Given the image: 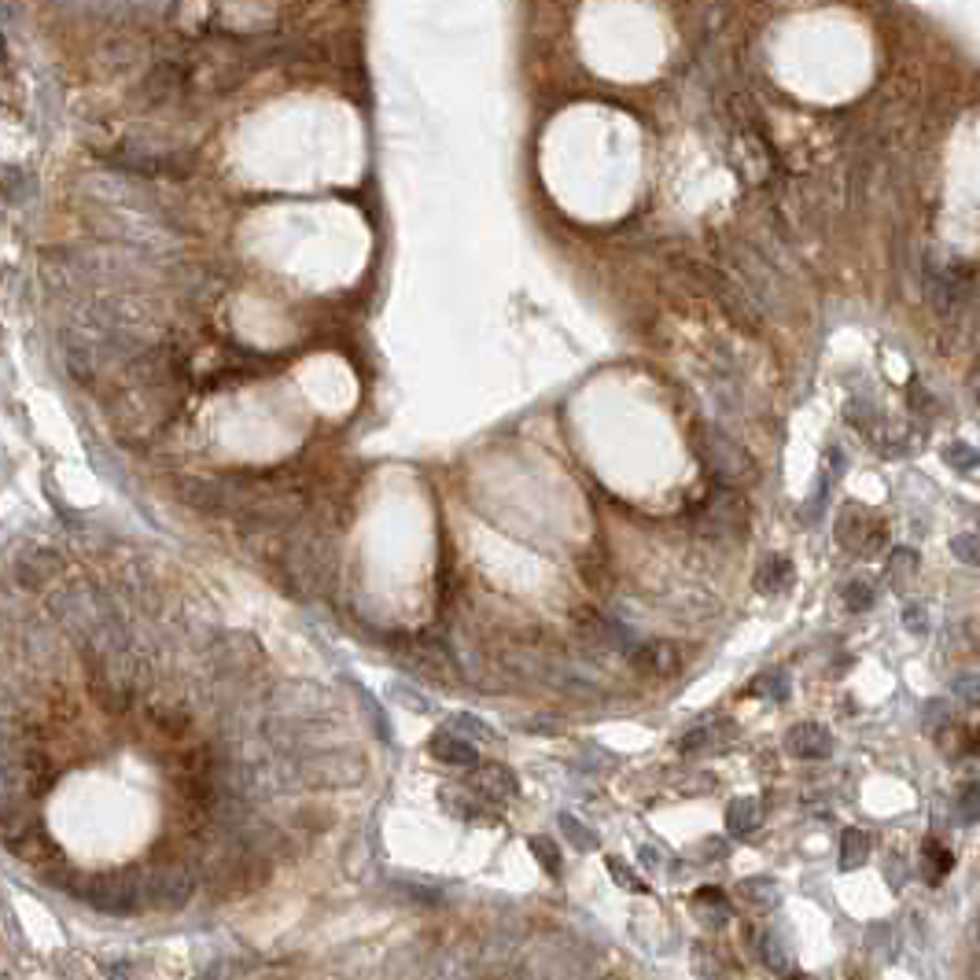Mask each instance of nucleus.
<instances>
[{
  "mask_svg": "<svg viewBox=\"0 0 980 980\" xmlns=\"http://www.w3.org/2000/svg\"><path fill=\"white\" fill-rule=\"evenodd\" d=\"M844 601L855 612H866V608L874 605V590H870V583H848L844 586Z\"/></svg>",
  "mask_w": 980,
  "mask_h": 980,
  "instance_id": "b1692460",
  "label": "nucleus"
},
{
  "mask_svg": "<svg viewBox=\"0 0 980 980\" xmlns=\"http://www.w3.org/2000/svg\"><path fill=\"white\" fill-rule=\"evenodd\" d=\"M82 903L89 907L104 910V914H137V910L152 907V896H148V874H107V877H89L82 888H78Z\"/></svg>",
  "mask_w": 980,
  "mask_h": 980,
  "instance_id": "f257e3e1",
  "label": "nucleus"
},
{
  "mask_svg": "<svg viewBox=\"0 0 980 980\" xmlns=\"http://www.w3.org/2000/svg\"><path fill=\"white\" fill-rule=\"evenodd\" d=\"M741 896L752 899V903H774L778 885L770 877H748V881H741Z\"/></svg>",
  "mask_w": 980,
  "mask_h": 980,
  "instance_id": "a211bd4d",
  "label": "nucleus"
},
{
  "mask_svg": "<svg viewBox=\"0 0 980 980\" xmlns=\"http://www.w3.org/2000/svg\"><path fill=\"white\" fill-rule=\"evenodd\" d=\"M785 748L800 759H826L833 752V734H829L826 726L818 723H800L789 730L785 737Z\"/></svg>",
  "mask_w": 980,
  "mask_h": 980,
  "instance_id": "0eeeda50",
  "label": "nucleus"
},
{
  "mask_svg": "<svg viewBox=\"0 0 980 980\" xmlns=\"http://www.w3.org/2000/svg\"><path fill=\"white\" fill-rule=\"evenodd\" d=\"M745 498L737 494L730 483H723V487L715 490L712 498L708 502L700 505V513H697V524H700V531L704 535H712V538H730V535H741L745 531Z\"/></svg>",
  "mask_w": 980,
  "mask_h": 980,
  "instance_id": "7ed1b4c3",
  "label": "nucleus"
},
{
  "mask_svg": "<svg viewBox=\"0 0 980 980\" xmlns=\"http://www.w3.org/2000/svg\"><path fill=\"white\" fill-rule=\"evenodd\" d=\"M752 689H774V700H782L785 693H789V682H785V675H778V671H774V675H763V678H759Z\"/></svg>",
  "mask_w": 980,
  "mask_h": 980,
  "instance_id": "bb28decb",
  "label": "nucleus"
},
{
  "mask_svg": "<svg viewBox=\"0 0 980 980\" xmlns=\"http://www.w3.org/2000/svg\"><path fill=\"white\" fill-rule=\"evenodd\" d=\"M925 859H929V881H933V885L944 874H951V866H955L951 852H947V848H940L936 840H929V844H925Z\"/></svg>",
  "mask_w": 980,
  "mask_h": 980,
  "instance_id": "f3484780",
  "label": "nucleus"
},
{
  "mask_svg": "<svg viewBox=\"0 0 980 980\" xmlns=\"http://www.w3.org/2000/svg\"><path fill=\"white\" fill-rule=\"evenodd\" d=\"M759 818H763V811H759V800H752V796H741V800L726 807V829L734 837H748L759 826Z\"/></svg>",
  "mask_w": 980,
  "mask_h": 980,
  "instance_id": "9d476101",
  "label": "nucleus"
},
{
  "mask_svg": "<svg viewBox=\"0 0 980 980\" xmlns=\"http://www.w3.org/2000/svg\"><path fill=\"white\" fill-rule=\"evenodd\" d=\"M793 583V564L785 557H770L763 568H759V579H756V590L759 594H782L789 590Z\"/></svg>",
  "mask_w": 980,
  "mask_h": 980,
  "instance_id": "9b49d317",
  "label": "nucleus"
},
{
  "mask_svg": "<svg viewBox=\"0 0 980 980\" xmlns=\"http://www.w3.org/2000/svg\"><path fill=\"white\" fill-rule=\"evenodd\" d=\"M63 568V560H59V553H52V549H41V546H30V549H23L19 553V560H15V572H19V583L23 586H45L52 575Z\"/></svg>",
  "mask_w": 980,
  "mask_h": 980,
  "instance_id": "423d86ee",
  "label": "nucleus"
},
{
  "mask_svg": "<svg viewBox=\"0 0 980 980\" xmlns=\"http://www.w3.org/2000/svg\"><path fill=\"white\" fill-rule=\"evenodd\" d=\"M977 745H980V737H977Z\"/></svg>",
  "mask_w": 980,
  "mask_h": 980,
  "instance_id": "7c9ffc66",
  "label": "nucleus"
},
{
  "mask_svg": "<svg viewBox=\"0 0 980 980\" xmlns=\"http://www.w3.org/2000/svg\"><path fill=\"white\" fill-rule=\"evenodd\" d=\"M608 874H612V881L619 888H627V892H649V885H645L642 877H634V870L623 859H608Z\"/></svg>",
  "mask_w": 980,
  "mask_h": 980,
  "instance_id": "aec40b11",
  "label": "nucleus"
},
{
  "mask_svg": "<svg viewBox=\"0 0 980 980\" xmlns=\"http://www.w3.org/2000/svg\"><path fill=\"white\" fill-rule=\"evenodd\" d=\"M973 398H977V402H980V376H977V380H973Z\"/></svg>",
  "mask_w": 980,
  "mask_h": 980,
  "instance_id": "c756f323",
  "label": "nucleus"
},
{
  "mask_svg": "<svg viewBox=\"0 0 980 980\" xmlns=\"http://www.w3.org/2000/svg\"><path fill=\"white\" fill-rule=\"evenodd\" d=\"M527 848H531V855L542 863L546 874H557V870H560V852L549 844V837H531V840H527Z\"/></svg>",
  "mask_w": 980,
  "mask_h": 980,
  "instance_id": "6ab92c4d",
  "label": "nucleus"
},
{
  "mask_svg": "<svg viewBox=\"0 0 980 980\" xmlns=\"http://www.w3.org/2000/svg\"><path fill=\"white\" fill-rule=\"evenodd\" d=\"M885 527L881 524H870V516H863L859 509H844L837 520V542L848 549H859L863 553H877V549L885 546Z\"/></svg>",
  "mask_w": 980,
  "mask_h": 980,
  "instance_id": "20e7f679",
  "label": "nucleus"
},
{
  "mask_svg": "<svg viewBox=\"0 0 980 980\" xmlns=\"http://www.w3.org/2000/svg\"><path fill=\"white\" fill-rule=\"evenodd\" d=\"M700 454H704V465H708V472H712L719 483L737 487V483H745V479L756 476V465H752V457L745 454V446H737L730 435L715 432V428L704 432V439H700Z\"/></svg>",
  "mask_w": 980,
  "mask_h": 980,
  "instance_id": "f03ea898",
  "label": "nucleus"
},
{
  "mask_svg": "<svg viewBox=\"0 0 980 980\" xmlns=\"http://www.w3.org/2000/svg\"><path fill=\"white\" fill-rule=\"evenodd\" d=\"M454 723H457V734H479V737H490V730H483V726H479V719H472V715H457Z\"/></svg>",
  "mask_w": 980,
  "mask_h": 980,
  "instance_id": "cd10ccee",
  "label": "nucleus"
},
{
  "mask_svg": "<svg viewBox=\"0 0 980 980\" xmlns=\"http://www.w3.org/2000/svg\"><path fill=\"white\" fill-rule=\"evenodd\" d=\"M432 752H435V759H443V763H450V767H476L479 763L476 745H472L468 737L450 734V730L432 737Z\"/></svg>",
  "mask_w": 980,
  "mask_h": 980,
  "instance_id": "1a4fd4ad",
  "label": "nucleus"
},
{
  "mask_svg": "<svg viewBox=\"0 0 980 980\" xmlns=\"http://www.w3.org/2000/svg\"><path fill=\"white\" fill-rule=\"evenodd\" d=\"M944 461L951 468H958V472H973V468L980 465V450H977V446H969V443H947Z\"/></svg>",
  "mask_w": 980,
  "mask_h": 980,
  "instance_id": "dca6fc26",
  "label": "nucleus"
},
{
  "mask_svg": "<svg viewBox=\"0 0 980 980\" xmlns=\"http://www.w3.org/2000/svg\"><path fill=\"white\" fill-rule=\"evenodd\" d=\"M557 826H560V833H564V837H568L575 848H579V852H594V848H597V833L590 826H583V822H579L575 815H560Z\"/></svg>",
  "mask_w": 980,
  "mask_h": 980,
  "instance_id": "4468645a",
  "label": "nucleus"
},
{
  "mask_svg": "<svg viewBox=\"0 0 980 980\" xmlns=\"http://www.w3.org/2000/svg\"><path fill=\"white\" fill-rule=\"evenodd\" d=\"M472 785H476V793H483L487 800H494V804H502V800L516 796L513 770L502 767V763H487V767H479L476 763V778H472Z\"/></svg>",
  "mask_w": 980,
  "mask_h": 980,
  "instance_id": "6e6552de",
  "label": "nucleus"
},
{
  "mask_svg": "<svg viewBox=\"0 0 980 980\" xmlns=\"http://www.w3.org/2000/svg\"><path fill=\"white\" fill-rule=\"evenodd\" d=\"M918 553L914 549H907V546H899V549H892V557H888V575H892V586L896 590H903V586L918 575Z\"/></svg>",
  "mask_w": 980,
  "mask_h": 980,
  "instance_id": "ddd939ff",
  "label": "nucleus"
},
{
  "mask_svg": "<svg viewBox=\"0 0 980 980\" xmlns=\"http://www.w3.org/2000/svg\"><path fill=\"white\" fill-rule=\"evenodd\" d=\"M958 811H962L966 822H980V782L962 789V796H958Z\"/></svg>",
  "mask_w": 980,
  "mask_h": 980,
  "instance_id": "5701e85b",
  "label": "nucleus"
},
{
  "mask_svg": "<svg viewBox=\"0 0 980 980\" xmlns=\"http://www.w3.org/2000/svg\"><path fill=\"white\" fill-rule=\"evenodd\" d=\"M969 936H973V947L980 951V910L973 914V922H969Z\"/></svg>",
  "mask_w": 980,
  "mask_h": 980,
  "instance_id": "c85d7f7f",
  "label": "nucleus"
},
{
  "mask_svg": "<svg viewBox=\"0 0 980 980\" xmlns=\"http://www.w3.org/2000/svg\"><path fill=\"white\" fill-rule=\"evenodd\" d=\"M870 859V837L863 829H844L840 837V870H859Z\"/></svg>",
  "mask_w": 980,
  "mask_h": 980,
  "instance_id": "f8f14e48",
  "label": "nucleus"
},
{
  "mask_svg": "<svg viewBox=\"0 0 980 980\" xmlns=\"http://www.w3.org/2000/svg\"><path fill=\"white\" fill-rule=\"evenodd\" d=\"M951 693H958L966 704H980V675H958L951 682Z\"/></svg>",
  "mask_w": 980,
  "mask_h": 980,
  "instance_id": "393cba45",
  "label": "nucleus"
},
{
  "mask_svg": "<svg viewBox=\"0 0 980 980\" xmlns=\"http://www.w3.org/2000/svg\"><path fill=\"white\" fill-rule=\"evenodd\" d=\"M759 955H763V962H767L774 973H789V951H785V944L778 940V933H763L759 936Z\"/></svg>",
  "mask_w": 980,
  "mask_h": 980,
  "instance_id": "2eb2a0df",
  "label": "nucleus"
},
{
  "mask_svg": "<svg viewBox=\"0 0 980 980\" xmlns=\"http://www.w3.org/2000/svg\"><path fill=\"white\" fill-rule=\"evenodd\" d=\"M951 549H955V557H958V560H966V564H973V568H980V538H977V535H955V542H951Z\"/></svg>",
  "mask_w": 980,
  "mask_h": 980,
  "instance_id": "4be33fe9",
  "label": "nucleus"
},
{
  "mask_svg": "<svg viewBox=\"0 0 980 980\" xmlns=\"http://www.w3.org/2000/svg\"><path fill=\"white\" fill-rule=\"evenodd\" d=\"M951 723V712H947V700H925L922 704V726L929 734H936L940 726Z\"/></svg>",
  "mask_w": 980,
  "mask_h": 980,
  "instance_id": "412c9836",
  "label": "nucleus"
},
{
  "mask_svg": "<svg viewBox=\"0 0 980 980\" xmlns=\"http://www.w3.org/2000/svg\"><path fill=\"white\" fill-rule=\"evenodd\" d=\"M903 627L910 634H929V612L922 605H907L903 608Z\"/></svg>",
  "mask_w": 980,
  "mask_h": 980,
  "instance_id": "a878e982",
  "label": "nucleus"
},
{
  "mask_svg": "<svg viewBox=\"0 0 980 980\" xmlns=\"http://www.w3.org/2000/svg\"><path fill=\"white\" fill-rule=\"evenodd\" d=\"M192 892H196V885H192V877H188L185 870H155V874H148V896H152V907L177 910L192 899Z\"/></svg>",
  "mask_w": 980,
  "mask_h": 980,
  "instance_id": "39448f33",
  "label": "nucleus"
}]
</instances>
